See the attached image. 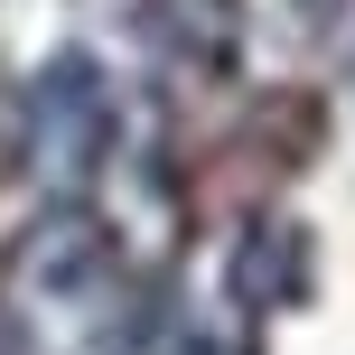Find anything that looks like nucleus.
I'll return each mask as SVG.
<instances>
[{"mask_svg":"<svg viewBox=\"0 0 355 355\" xmlns=\"http://www.w3.org/2000/svg\"><path fill=\"white\" fill-rule=\"evenodd\" d=\"M28 243H37V252H28V262H37V281H85V271L103 262L85 215H56V225H47V234H28Z\"/></svg>","mask_w":355,"mask_h":355,"instance_id":"1","label":"nucleus"}]
</instances>
